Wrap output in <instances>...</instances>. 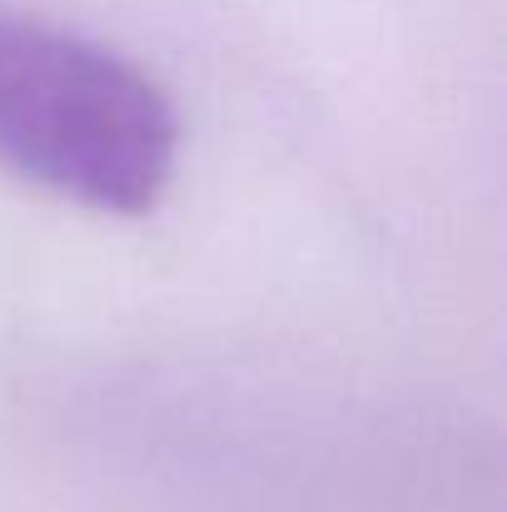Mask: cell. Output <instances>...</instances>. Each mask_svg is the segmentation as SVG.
I'll use <instances>...</instances> for the list:
<instances>
[{
    "label": "cell",
    "instance_id": "obj_1",
    "mask_svg": "<svg viewBox=\"0 0 507 512\" xmlns=\"http://www.w3.org/2000/svg\"><path fill=\"white\" fill-rule=\"evenodd\" d=\"M179 120L115 50L0 10V165L65 199L145 214L165 194Z\"/></svg>",
    "mask_w": 507,
    "mask_h": 512
}]
</instances>
